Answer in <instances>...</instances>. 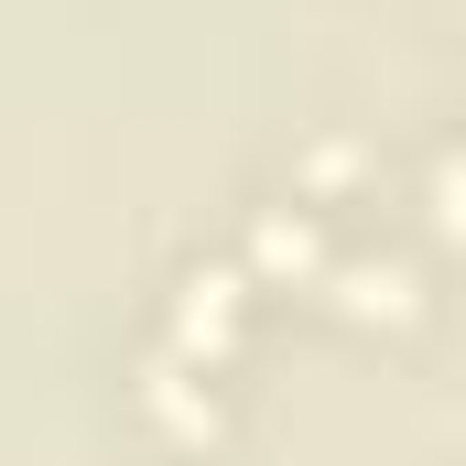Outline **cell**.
Here are the masks:
<instances>
[{"label":"cell","mask_w":466,"mask_h":466,"mask_svg":"<svg viewBox=\"0 0 466 466\" xmlns=\"http://www.w3.org/2000/svg\"><path fill=\"white\" fill-rule=\"evenodd\" d=\"M326 304L369 337H401L434 315V260L423 249H348V260H326Z\"/></svg>","instance_id":"6da1fadb"},{"label":"cell","mask_w":466,"mask_h":466,"mask_svg":"<svg viewBox=\"0 0 466 466\" xmlns=\"http://www.w3.org/2000/svg\"><path fill=\"white\" fill-rule=\"evenodd\" d=\"M130 401H141V423H152L163 445H218V434H228V401H218V369H196V358H174V348H152V358H141Z\"/></svg>","instance_id":"7a4b0ae2"}]
</instances>
